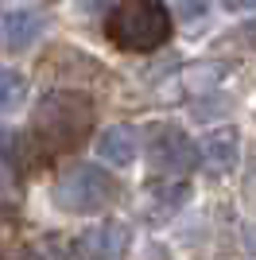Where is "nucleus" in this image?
Here are the masks:
<instances>
[{"instance_id":"1","label":"nucleus","mask_w":256,"mask_h":260,"mask_svg":"<svg viewBox=\"0 0 256 260\" xmlns=\"http://www.w3.org/2000/svg\"><path fill=\"white\" fill-rule=\"evenodd\" d=\"M93 124V101L85 93L74 89H62V93H47L39 101V113H35V144H43L47 152H66L82 140Z\"/></svg>"},{"instance_id":"10","label":"nucleus","mask_w":256,"mask_h":260,"mask_svg":"<svg viewBox=\"0 0 256 260\" xmlns=\"http://www.w3.org/2000/svg\"><path fill=\"white\" fill-rule=\"evenodd\" d=\"M23 98H27V82H23V74H16V70H0V113H12Z\"/></svg>"},{"instance_id":"8","label":"nucleus","mask_w":256,"mask_h":260,"mask_svg":"<svg viewBox=\"0 0 256 260\" xmlns=\"http://www.w3.org/2000/svg\"><path fill=\"white\" fill-rule=\"evenodd\" d=\"M237 152H241V140H237L233 128H217L202 140V163L217 175L237 167Z\"/></svg>"},{"instance_id":"7","label":"nucleus","mask_w":256,"mask_h":260,"mask_svg":"<svg viewBox=\"0 0 256 260\" xmlns=\"http://www.w3.org/2000/svg\"><path fill=\"white\" fill-rule=\"evenodd\" d=\"M136 152H140V144H136V132L128 124H113V128H105L97 136V155L105 163H113V167H128L136 159Z\"/></svg>"},{"instance_id":"3","label":"nucleus","mask_w":256,"mask_h":260,"mask_svg":"<svg viewBox=\"0 0 256 260\" xmlns=\"http://www.w3.org/2000/svg\"><path fill=\"white\" fill-rule=\"evenodd\" d=\"M54 206L70 210V214H93V210H105L113 198H117V183L113 175H105L101 167H89V163H78L70 171L58 175L54 183Z\"/></svg>"},{"instance_id":"14","label":"nucleus","mask_w":256,"mask_h":260,"mask_svg":"<svg viewBox=\"0 0 256 260\" xmlns=\"http://www.w3.org/2000/svg\"><path fill=\"white\" fill-rule=\"evenodd\" d=\"M97 4H109V0H97Z\"/></svg>"},{"instance_id":"13","label":"nucleus","mask_w":256,"mask_h":260,"mask_svg":"<svg viewBox=\"0 0 256 260\" xmlns=\"http://www.w3.org/2000/svg\"><path fill=\"white\" fill-rule=\"evenodd\" d=\"M241 35H245L248 43H252V47H256V20H252V23H245V27H241Z\"/></svg>"},{"instance_id":"5","label":"nucleus","mask_w":256,"mask_h":260,"mask_svg":"<svg viewBox=\"0 0 256 260\" xmlns=\"http://www.w3.org/2000/svg\"><path fill=\"white\" fill-rule=\"evenodd\" d=\"M132 245V233L120 221H101V225L85 229L82 237L74 241V252L82 260H120Z\"/></svg>"},{"instance_id":"12","label":"nucleus","mask_w":256,"mask_h":260,"mask_svg":"<svg viewBox=\"0 0 256 260\" xmlns=\"http://www.w3.org/2000/svg\"><path fill=\"white\" fill-rule=\"evenodd\" d=\"M221 4H225L229 12H245V8H252L256 0H221Z\"/></svg>"},{"instance_id":"11","label":"nucleus","mask_w":256,"mask_h":260,"mask_svg":"<svg viewBox=\"0 0 256 260\" xmlns=\"http://www.w3.org/2000/svg\"><path fill=\"white\" fill-rule=\"evenodd\" d=\"M175 4H179V12L186 16V20H202V16H206V4H210V0H175Z\"/></svg>"},{"instance_id":"4","label":"nucleus","mask_w":256,"mask_h":260,"mask_svg":"<svg viewBox=\"0 0 256 260\" xmlns=\"http://www.w3.org/2000/svg\"><path fill=\"white\" fill-rule=\"evenodd\" d=\"M151 171L163 175V179H179V175H186L194 167V144L186 140V132L175 128V124H163V128H155V136H151Z\"/></svg>"},{"instance_id":"6","label":"nucleus","mask_w":256,"mask_h":260,"mask_svg":"<svg viewBox=\"0 0 256 260\" xmlns=\"http://www.w3.org/2000/svg\"><path fill=\"white\" fill-rule=\"evenodd\" d=\"M39 31H43V16L35 8H16L0 20V39L8 51H27Z\"/></svg>"},{"instance_id":"9","label":"nucleus","mask_w":256,"mask_h":260,"mask_svg":"<svg viewBox=\"0 0 256 260\" xmlns=\"http://www.w3.org/2000/svg\"><path fill=\"white\" fill-rule=\"evenodd\" d=\"M225 74H229L225 62H194L179 74V82H182V93H206V89H213Z\"/></svg>"},{"instance_id":"2","label":"nucleus","mask_w":256,"mask_h":260,"mask_svg":"<svg viewBox=\"0 0 256 260\" xmlns=\"http://www.w3.org/2000/svg\"><path fill=\"white\" fill-rule=\"evenodd\" d=\"M105 35L120 51H155L171 35V12L163 0H120L105 20Z\"/></svg>"}]
</instances>
